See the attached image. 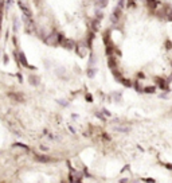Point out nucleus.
Masks as SVG:
<instances>
[{"mask_svg": "<svg viewBox=\"0 0 172 183\" xmlns=\"http://www.w3.org/2000/svg\"><path fill=\"white\" fill-rule=\"evenodd\" d=\"M38 158H39L40 160H44V162H48V160H50L48 158H46V156H38Z\"/></svg>", "mask_w": 172, "mask_h": 183, "instance_id": "423d86ee", "label": "nucleus"}, {"mask_svg": "<svg viewBox=\"0 0 172 183\" xmlns=\"http://www.w3.org/2000/svg\"><path fill=\"white\" fill-rule=\"evenodd\" d=\"M19 7H20V8H22V10H23V12H24V14H26V15H27V16H30V15H31V14H30L28 7H27V5L24 4L23 1H19Z\"/></svg>", "mask_w": 172, "mask_h": 183, "instance_id": "f257e3e1", "label": "nucleus"}, {"mask_svg": "<svg viewBox=\"0 0 172 183\" xmlns=\"http://www.w3.org/2000/svg\"><path fill=\"white\" fill-rule=\"evenodd\" d=\"M77 51H78V54H79V55H82V57H83V55H85L86 48L83 47V46H78V47H77Z\"/></svg>", "mask_w": 172, "mask_h": 183, "instance_id": "7ed1b4c3", "label": "nucleus"}, {"mask_svg": "<svg viewBox=\"0 0 172 183\" xmlns=\"http://www.w3.org/2000/svg\"><path fill=\"white\" fill-rule=\"evenodd\" d=\"M19 59H20V62H23V65L26 66V68H30L28 62H27V59H26V57H24V54H19Z\"/></svg>", "mask_w": 172, "mask_h": 183, "instance_id": "f03ea898", "label": "nucleus"}, {"mask_svg": "<svg viewBox=\"0 0 172 183\" xmlns=\"http://www.w3.org/2000/svg\"><path fill=\"white\" fill-rule=\"evenodd\" d=\"M87 74H89L90 77H93V76L96 74V70H93V69H89V70H87Z\"/></svg>", "mask_w": 172, "mask_h": 183, "instance_id": "39448f33", "label": "nucleus"}, {"mask_svg": "<svg viewBox=\"0 0 172 183\" xmlns=\"http://www.w3.org/2000/svg\"><path fill=\"white\" fill-rule=\"evenodd\" d=\"M30 82H31V84H34V85H38L39 80L36 77H30Z\"/></svg>", "mask_w": 172, "mask_h": 183, "instance_id": "20e7f679", "label": "nucleus"}]
</instances>
